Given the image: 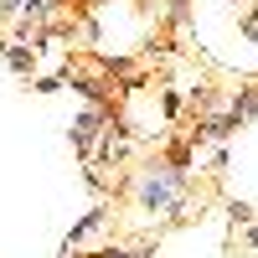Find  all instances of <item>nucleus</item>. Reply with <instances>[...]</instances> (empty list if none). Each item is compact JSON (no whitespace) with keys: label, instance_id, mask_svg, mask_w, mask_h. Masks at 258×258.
I'll return each instance as SVG.
<instances>
[{"label":"nucleus","instance_id":"f257e3e1","mask_svg":"<svg viewBox=\"0 0 258 258\" xmlns=\"http://www.w3.org/2000/svg\"><path fill=\"white\" fill-rule=\"evenodd\" d=\"M124 114V103H83V109L73 114V124H68V145H73V155L88 165V155H93V145H98V135H103V124L109 119H119Z\"/></svg>","mask_w":258,"mask_h":258},{"label":"nucleus","instance_id":"f03ea898","mask_svg":"<svg viewBox=\"0 0 258 258\" xmlns=\"http://www.w3.org/2000/svg\"><path fill=\"white\" fill-rule=\"evenodd\" d=\"M238 129H243V119L232 114L227 103H217V109H207L202 119H191V124H186V135L197 140V150H202V145H227Z\"/></svg>","mask_w":258,"mask_h":258},{"label":"nucleus","instance_id":"7ed1b4c3","mask_svg":"<svg viewBox=\"0 0 258 258\" xmlns=\"http://www.w3.org/2000/svg\"><path fill=\"white\" fill-rule=\"evenodd\" d=\"M109 217H114V197H98L88 212H83V217L68 227V238H62V248H83V243H88L93 238V232H103V227H109Z\"/></svg>","mask_w":258,"mask_h":258},{"label":"nucleus","instance_id":"20e7f679","mask_svg":"<svg viewBox=\"0 0 258 258\" xmlns=\"http://www.w3.org/2000/svg\"><path fill=\"white\" fill-rule=\"evenodd\" d=\"M155 26L170 36H191L197 31V0H155Z\"/></svg>","mask_w":258,"mask_h":258},{"label":"nucleus","instance_id":"39448f33","mask_svg":"<svg viewBox=\"0 0 258 258\" xmlns=\"http://www.w3.org/2000/svg\"><path fill=\"white\" fill-rule=\"evenodd\" d=\"M160 248V232L155 238H135V243H103V248H88L83 258H155Z\"/></svg>","mask_w":258,"mask_h":258},{"label":"nucleus","instance_id":"423d86ee","mask_svg":"<svg viewBox=\"0 0 258 258\" xmlns=\"http://www.w3.org/2000/svg\"><path fill=\"white\" fill-rule=\"evenodd\" d=\"M227 109L243 124H258V78H243L238 88H227Z\"/></svg>","mask_w":258,"mask_h":258},{"label":"nucleus","instance_id":"0eeeda50","mask_svg":"<svg viewBox=\"0 0 258 258\" xmlns=\"http://www.w3.org/2000/svg\"><path fill=\"white\" fill-rule=\"evenodd\" d=\"M222 217H227V243H232V232L248 227V222L258 217V207H253V202H243V197H222Z\"/></svg>","mask_w":258,"mask_h":258},{"label":"nucleus","instance_id":"6e6552de","mask_svg":"<svg viewBox=\"0 0 258 258\" xmlns=\"http://www.w3.org/2000/svg\"><path fill=\"white\" fill-rule=\"evenodd\" d=\"M6 62H11V73H16V78H31V73H36V52L26 47V41L6 47Z\"/></svg>","mask_w":258,"mask_h":258},{"label":"nucleus","instance_id":"1a4fd4ad","mask_svg":"<svg viewBox=\"0 0 258 258\" xmlns=\"http://www.w3.org/2000/svg\"><path fill=\"white\" fill-rule=\"evenodd\" d=\"M227 165H232V155H227V145H212V160H207V176H212V181H222V176H227Z\"/></svg>","mask_w":258,"mask_h":258},{"label":"nucleus","instance_id":"9d476101","mask_svg":"<svg viewBox=\"0 0 258 258\" xmlns=\"http://www.w3.org/2000/svg\"><path fill=\"white\" fill-rule=\"evenodd\" d=\"M31 88L36 93H62L68 88V73H41V78H31Z\"/></svg>","mask_w":258,"mask_h":258},{"label":"nucleus","instance_id":"9b49d317","mask_svg":"<svg viewBox=\"0 0 258 258\" xmlns=\"http://www.w3.org/2000/svg\"><path fill=\"white\" fill-rule=\"evenodd\" d=\"M238 232H243V253H248V258H258V217H253L248 227H238ZM238 232H232V238H238Z\"/></svg>","mask_w":258,"mask_h":258}]
</instances>
